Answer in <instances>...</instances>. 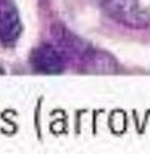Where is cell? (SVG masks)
Instances as JSON below:
<instances>
[{
    "label": "cell",
    "instance_id": "1",
    "mask_svg": "<svg viewBox=\"0 0 150 154\" xmlns=\"http://www.w3.org/2000/svg\"><path fill=\"white\" fill-rule=\"evenodd\" d=\"M103 2L111 14L131 26L150 24V0H103Z\"/></svg>",
    "mask_w": 150,
    "mask_h": 154
},
{
    "label": "cell",
    "instance_id": "2",
    "mask_svg": "<svg viewBox=\"0 0 150 154\" xmlns=\"http://www.w3.org/2000/svg\"><path fill=\"white\" fill-rule=\"evenodd\" d=\"M32 67L45 74H58L63 69V56L53 45H41L32 51L31 56Z\"/></svg>",
    "mask_w": 150,
    "mask_h": 154
},
{
    "label": "cell",
    "instance_id": "3",
    "mask_svg": "<svg viewBox=\"0 0 150 154\" xmlns=\"http://www.w3.org/2000/svg\"><path fill=\"white\" fill-rule=\"evenodd\" d=\"M21 23L11 5L0 0V42H13L19 35Z\"/></svg>",
    "mask_w": 150,
    "mask_h": 154
}]
</instances>
